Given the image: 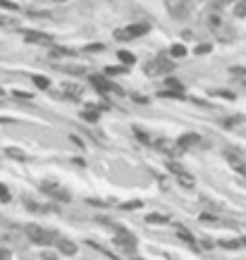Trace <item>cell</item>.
<instances>
[{
    "label": "cell",
    "instance_id": "35",
    "mask_svg": "<svg viewBox=\"0 0 246 260\" xmlns=\"http://www.w3.org/2000/svg\"><path fill=\"white\" fill-rule=\"evenodd\" d=\"M201 246H203V248L208 251V248H213V241H201Z\"/></svg>",
    "mask_w": 246,
    "mask_h": 260
},
{
    "label": "cell",
    "instance_id": "16",
    "mask_svg": "<svg viewBox=\"0 0 246 260\" xmlns=\"http://www.w3.org/2000/svg\"><path fill=\"white\" fill-rule=\"evenodd\" d=\"M177 236H179L182 241H187L189 246H194V248L198 246V243H196V239H194V234H191V232L187 229V227H177Z\"/></svg>",
    "mask_w": 246,
    "mask_h": 260
},
{
    "label": "cell",
    "instance_id": "2",
    "mask_svg": "<svg viewBox=\"0 0 246 260\" xmlns=\"http://www.w3.org/2000/svg\"><path fill=\"white\" fill-rule=\"evenodd\" d=\"M172 70H174V65H172L170 60H165V57H155L153 62H148V65H146V74H148V76L170 74Z\"/></svg>",
    "mask_w": 246,
    "mask_h": 260
},
{
    "label": "cell",
    "instance_id": "11",
    "mask_svg": "<svg viewBox=\"0 0 246 260\" xmlns=\"http://www.w3.org/2000/svg\"><path fill=\"white\" fill-rule=\"evenodd\" d=\"M196 143H198V134H182L177 139V148L179 150H187L191 146H196Z\"/></svg>",
    "mask_w": 246,
    "mask_h": 260
},
{
    "label": "cell",
    "instance_id": "23",
    "mask_svg": "<svg viewBox=\"0 0 246 260\" xmlns=\"http://www.w3.org/2000/svg\"><path fill=\"white\" fill-rule=\"evenodd\" d=\"M234 15H237V17H246V0H239V2H237Z\"/></svg>",
    "mask_w": 246,
    "mask_h": 260
},
{
    "label": "cell",
    "instance_id": "27",
    "mask_svg": "<svg viewBox=\"0 0 246 260\" xmlns=\"http://www.w3.org/2000/svg\"><path fill=\"white\" fill-rule=\"evenodd\" d=\"M62 89H65V91H70V93H76V95H81V86H74V84H65Z\"/></svg>",
    "mask_w": 246,
    "mask_h": 260
},
{
    "label": "cell",
    "instance_id": "19",
    "mask_svg": "<svg viewBox=\"0 0 246 260\" xmlns=\"http://www.w3.org/2000/svg\"><path fill=\"white\" fill-rule=\"evenodd\" d=\"M165 84H168V89H170V91H174V93H182V81H177V79H172V76H168V81H165Z\"/></svg>",
    "mask_w": 246,
    "mask_h": 260
},
{
    "label": "cell",
    "instance_id": "31",
    "mask_svg": "<svg viewBox=\"0 0 246 260\" xmlns=\"http://www.w3.org/2000/svg\"><path fill=\"white\" fill-rule=\"evenodd\" d=\"M206 53H210L208 43H203V46H198V48H196V55H206Z\"/></svg>",
    "mask_w": 246,
    "mask_h": 260
},
{
    "label": "cell",
    "instance_id": "13",
    "mask_svg": "<svg viewBox=\"0 0 246 260\" xmlns=\"http://www.w3.org/2000/svg\"><path fill=\"white\" fill-rule=\"evenodd\" d=\"M22 36L26 38L29 43H50V36L41 34V31H22Z\"/></svg>",
    "mask_w": 246,
    "mask_h": 260
},
{
    "label": "cell",
    "instance_id": "21",
    "mask_svg": "<svg viewBox=\"0 0 246 260\" xmlns=\"http://www.w3.org/2000/svg\"><path fill=\"white\" fill-rule=\"evenodd\" d=\"M53 57H60V55H67V57H76L74 50H70V48H55L53 53H50Z\"/></svg>",
    "mask_w": 246,
    "mask_h": 260
},
{
    "label": "cell",
    "instance_id": "24",
    "mask_svg": "<svg viewBox=\"0 0 246 260\" xmlns=\"http://www.w3.org/2000/svg\"><path fill=\"white\" fill-rule=\"evenodd\" d=\"M34 84H36L38 89H48V86H50V81H48L46 76H34Z\"/></svg>",
    "mask_w": 246,
    "mask_h": 260
},
{
    "label": "cell",
    "instance_id": "20",
    "mask_svg": "<svg viewBox=\"0 0 246 260\" xmlns=\"http://www.w3.org/2000/svg\"><path fill=\"white\" fill-rule=\"evenodd\" d=\"M117 57L122 60V65H132L134 60H136V57H134L129 50H120V53H117Z\"/></svg>",
    "mask_w": 246,
    "mask_h": 260
},
{
    "label": "cell",
    "instance_id": "18",
    "mask_svg": "<svg viewBox=\"0 0 246 260\" xmlns=\"http://www.w3.org/2000/svg\"><path fill=\"white\" fill-rule=\"evenodd\" d=\"M170 55L172 57H184L187 55V48H184L182 43H174V46L170 48Z\"/></svg>",
    "mask_w": 246,
    "mask_h": 260
},
{
    "label": "cell",
    "instance_id": "33",
    "mask_svg": "<svg viewBox=\"0 0 246 260\" xmlns=\"http://www.w3.org/2000/svg\"><path fill=\"white\" fill-rule=\"evenodd\" d=\"M0 201H5V203L10 201V193H7V189H5L2 184H0Z\"/></svg>",
    "mask_w": 246,
    "mask_h": 260
},
{
    "label": "cell",
    "instance_id": "15",
    "mask_svg": "<svg viewBox=\"0 0 246 260\" xmlns=\"http://www.w3.org/2000/svg\"><path fill=\"white\" fill-rule=\"evenodd\" d=\"M57 251L60 253H65V256H74L76 253V246L72 241H67V239H57Z\"/></svg>",
    "mask_w": 246,
    "mask_h": 260
},
{
    "label": "cell",
    "instance_id": "37",
    "mask_svg": "<svg viewBox=\"0 0 246 260\" xmlns=\"http://www.w3.org/2000/svg\"><path fill=\"white\" fill-rule=\"evenodd\" d=\"M0 93H2V89H0Z\"/></svg>",
    "mask_w": 246,
    "mask_h": 260
},
{
    "label": "cell",
    "instance_id": "7",
    "mask_svg": "<svg viewBox=\"0 0 246 260\" xmlns=\"http://www.w3.org/2000/svg\"><path fill=\"white\" fill-rule=\"evenodd\" d=\"M41 191H43V193H48V196H53V198H57V201H70V198H72V196H70L62 186L50 184V182H43V184H41Z\"/></svg>",
    "mask_w": 246,
    "mask_h": 260
},
{
    "label": "cell",
    "instance_id": "12",
    "mask_svg": "<svg viewBox=\"0 0 246 260\" xmlns=\"http://www.w3.org/2000/svg\"><path fill=\"white\" fill-rule=\"evenodd\" d=\"M91 84H94L96 89H100V91H113L120 95V89H117L115 84H110V81H105L103 76H91Z\"/></svg>",
    "mask_w": 246,
    "mask_h": 260
},
{
    "label": "cell",
    "instance_id": "3",
    "mask_svg": "<svg viewBox=\"0 0 246 260\" xmlns=\"http://www.w3.org/2000/svg\"><path fill=\"white\" fill-rule=\"evenodd\" d=\"M148 31V24H132V26H127V29H117L115 31V38L117 41H134V38L144 36Z\"/></svg>",
    "mask_w": 246,
    "mask_h": 260
},
{
    "label": "cell",
    "instance_id": "34",
    "mask_svg": "<svg viewBox=\"0 0 246 260\" xmlns=\"http://www.w3.org/2000/svg\"><path fill=\"white\" fill-rule=\"evenodd\" d=\"M7 258H10V253L5 248H0V260H7Z\"/></svg>",
    "mask_w": 246,
    "mask_h": 260
},
{
    "label": "cell",
    "instance_id": "8",
    "mask_svg": "<svg viewBox=\"0 0 246 260\" xmlns=\"http://www.w3.org/2000/svg\"><path fill=\"white\" fill-rule=\"evenodd\" d=\"M165 7L172 17H184L187 15V0H165Z\"/></svg>",
    "mask_w": 246,
    "mask_h": 260
},
{
    "label": "cell",
    "instance_id": "10",
    "mask_svg": "<svg viewBox=\"0 0 246 260\" xmlns=\"http://www.w3.org/2000/svg\"><path fill=\"white\" fill-rule=\"evenodd\" d=\"M60 72H67V74H86L89 67L86 65H65V62H53Z\"/></svg>",
    "mask_w": 246,
    "mask_h": 260
},
{
    "label": "cell",
    "instance_id": "22",
    "mask_svg": "<svg viewBox=\"0 0 246 260\" xmlns=\"http://www.w3.org/2000/svg\"><path fill=\"white\" fill-rule=\"evenodd\" d=\"M81 117H84L86 122H98V117H100V115H98V112L91 108V110H84V112H81Z\"/></svg>",
    "mask_w": 246,
    "mask_h": 260
},
{
    "label": "cell",
    "instance_id": "17",
    "mask_svg": "<svg viewBox=\"0 0 246 260\" xmlns=\"http://www.w3.org/2000/svg\"><path fill=\"white\" fill-rule=\"evenodd\" d=\"M0 26L12 31V29H19V26H22V22H19V19H15V17H0Z\"/></svg>",
    "mask_w": 246,
    "mask_h": 260
},
{
    "label": "cell",
    "instance_id": "5",
    "mask_svg": "<svg viewBox=\"0 0 246 260\" xmlns=\"http://www.w3.org/2000/svg\"><path fill=\"white\" fill-rule=\"evenodd\" d=\"M115 246H117V248H122V251H129V253H132V251H136V239H134L127 229L117 227V234H115Z\"/></svg>",
    "mask_w": 246,
    "mask_h": 260
},
{
    "label": "cell",
    "instance_id": "28",
    "mask_svg": "<svg viewBox=\"0 0 246 260\" xmlns=\"http://www.w3.org/2000/svg\"><path fill=\"white\" fill-rule=\"evenodd\" d=\"M105 72H108V74H124V72H127V67H120V65H117V67H108Z\"/></svg>",
    "mask_w": 246,
    "mask_h": 260
},
{
    "label": "cell",
    "instance_id": "32",
    "mask_svg": "<svg viewBox=\"0 0 246 260\" xmlns=\"http://www.w3.org/2000/svg\"><path fill=\"white\" fill-rule=\"evenodd\" d=\"M146 220H148V222H165L168 217H165V215H148Z\"/></svg>",
    "mask_w": 246,
    "mask_h": 260
},
{
    "label": "cell",
    "instance_id": "25",
    "mask_svg": "<svg viewBox=\"0 0 246 260\" xmlns=\"http://www.w3.org/2000/svg\"><path fill=\"white\" fill-rule=\"evenodd\" d=\"M141 201H127V203H122V210H136V208H141Z\"/></svg>",
    "mask_w": 246,
    "mask_h": 260
},
{
    "label": "cell",
    "instance_id": "4",
    "mask_svg": "<svg viewBox=\"0 0 246 260\" xmlns=\"http://www.w3.org/2000/svg\"><path fill=\"white\" fill-rule=\"evenodd\" d=\"M0 239L2 241H10V243L19 241L22 239V227L7 222V220H0Z\"/></svg>",
    "mask_w": 246,
    "mask_h": 260
},
{
    "label": "cell",
    "instance_id": "9",
    "mask_svg": "<svg viewBox=\"0 0 246 260\" xmlns=\"http://www.w3.org/2000/svg\"><path fill=\"white\" fill-rule=\"evenodd\" d=\"M153 146H155L158 150H163V153H168V155H177V153H179L177 141H172V139H155Z\"/></svg>",
    "mask_w": 246,
    "mask_h": 260
},
{
    "label": "cell",
    "instance_id": "26",
    "mask_svg": "<svg viewBox=\"0 0 246 260\" xmlns=\"http://www.w3.org/2000/svg\"><path fill=\"white\" fill-rule=\"evenodd\" d=\"M134 134H136V136H139V139H141L144 143H153V141H155V139H151V136H148L146 131H134Z\"/></svg>",
    "mask_w": 246,
    "mask_h": 260
},
{
    "label": "cell",
    "instance_id": "14",
    "mask_svg": "<svg viewBox=\"0 0 246 260\" xmlns=\"http://www.w3.org/2000/svg\"><path fill=\"white\" fill-rule=\"evenodd\" d=\"M174 177H177L179 186H184V189H194V186H196V179H194V174H189L187 169H184V172H179V174H174Z\"/></svg>",
    "mask_w": 246,
    "mask_h": 260
},
{
    "label": "cell",
    "instance_id": "1",
    "mask_svg": "<svg viewBox=\"0 0 246 260\" xmlns=\"http://www.w3.org/2000/svg\"><path fill=\"white\" fill-rule=\"evenodd\" d=\"M24 234H26L34 243H41V246H46V243H50V241H57V236L50 232V229L38 227V224H26V227H24Z\"/></svg>",
    "mask_w": 246,
    "mask_h": 260
},
{
    "label": "cell",
    "instance_id": "6",
    "mask_svg": "<svg viewBox=\"0 0 246 260\" xmlns=\"http://www.w3.org/2000/svg\"><path fill=\"white\" fill-rule=\"evenodd\" d=\"M225 158H227V163L232 165V169H234L239 177H246V160L237 150H225Z\"/></svg>",
    "mask_w": 246,
    "mask_h": 260
},
{
    "label": "cell",
    "instance_id": "30",
    "mask_svg": "<svg viewBox=\"0 0 246 260\" xmlns=\"http://www.w3.org/2000/svg\"><path fill=\"white\" fill-rule=\"evenodd\" d=\"M0 7H5V10H12V12H17V5H15V2H10V0H0Z\"/></svg>",
    "mask_w": 246,
    "mask_h": 260
},
{
    "label": "cell",
    "instance_id": "29",
    "mask_svg": "<svg viewBox=\"0 0 246 260\" xmlns=\"http://www.w3.org/2000/svg\"><path fill=\"white\" fill-rule=\"evenodd\" d=\"M86 50H89V53H100V50H103V43H89Z\"/></svg>",
    "mask_w": 246,
    "mask_h": 260
},
{
    "label": "cell",
    "instance_id": "36",
    "mask_svg": "<svg viewBox=\"0 0 246 260\" xmlns=\"http://www.w3.org/2000/svg\"><path fill=\"white\" fill-rule=\"evenodd\" d=\"M55 2H67V0H55Z\"/></svg>",
    "mask_w": 246,
    "mask_h": 260
}]
</instances>
